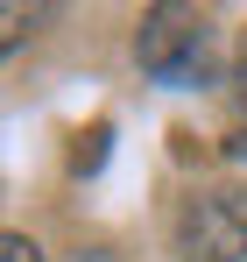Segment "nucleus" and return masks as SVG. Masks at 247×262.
Wrapping results in <instances>:
<instances>
[{
	"mask_svg": "<svg viewBox=\"0 0 247 262\" xmlns=\"http://www.w3.org/2000/svg\"><path fill=\"white\" fill-rule=\"evenodd\" d=\"M36 21H42V7H14V0H0V57L29 43V36H36Z\"/></svg>",
	"mask_w": 247,
	"mask_h": 262,
	"instance_id": "nucleus-3",
	"label": "nucleus"
},
{
	"mask_svg": "<svg viewBox=\"0 0 247 262\" xmlns=\"http://www.w3.org/2000/svg\"><path fill=\"white\" fill-rule=\"evenodd\" d=\"M99 156H106V128H92V135H78V170H99Z\"/></svg>",
	"mask_w": 247,
	"mask_h": 262,
	"instance_id": "nucleus-4",
	"label": "nucleus"
},
{
	"mask_svg": "<svg viewBox=\"0 0 247 262\" xmlns=\"http://www.w3.org/2000/svg\"><path fill=\"white\" fill-rule=\"evenodd\" d=\"M0 262H42V248L29 234H0Z\"/></svg>",
	"mask_w": 247,
	"mask_h": 262,
	"instance_id": "nucleus-5",
	"label": "nucleus"
},
{
	"mask_svg": "<svg viewBox=\"0 0 247 262\" xmlns=\"http://www.w3.org/2000/svg\"><path fill=\"white\" fill-rule=\"evenodd\" d=\"M134 57L149 78L163 85H205L212 78V21L198 7H149L141 14V36H134Z\"/></svg>",
	"mask_w": 247,
	"mask_h": 262,
	"instance_id": "nucleus-1",
	"label": "nucleus"
},
{
	"mask_svg": "<svg viewBox=\"0 0 247 262\" xmlns=\"http://www.w3.org/2000/svg\"><path fill=\"white\" fill-rule=\"evenodd\" d=\"M226 156H247V135H233V142H226Z\"/></svg>",
	"mask_w": 247,
	"mask_h": 262,
	"instance_id": "nucleus-7",
	"label": "nucleus"
},
{
	"mask_svg": "<svg viewBox=\"0 0 247 262\" xmlns=\"http://www.w3.org/2000/svg\"><path fill=\"white\" fill-rule=\"evenodd\" d=\"M169 241L184 262H247V191L240 184L191 191L169 220Z\"/></svg>",
	"mask_w": 247,
	"mask_h": 262,
	"instance_id": "nucleus-2",
	"label": "nucleus"
},
{
	"mask_svg": "<svg viewBox=\"0 0 247 262\" xmlns=\"http://www.w3.org/2000/svg\"><path fill=\"white\" fill-rule=\"evenodd\" d=\"M233 99L247 106V36H240V64H233Z\"/></svg>",
	"mask_w": 247,
	"mask_h": 262,
	"instance_id": "nucleus-6",
	"label": "nucleus"
}]
</instances>
